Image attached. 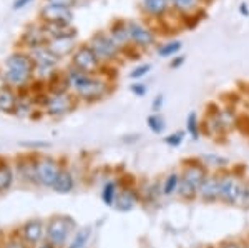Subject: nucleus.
<instances>
[{
    "label": "nucleus",
    "mask_w": 249,
    "mask_h": 248,
    "mask_svg": "<svg viewBox=\"0 0 249 248\" xmlns=\"http://www.w3.org/2000/svg\"><path fill=\"white\" fill-rule=\"evenodd\" d=\"M150 70H151V65H148V63H146V65H140V67H136V69H135L133 72H131L130 77H131V78H140V77H144V75H146Z\"/></svg>",
    "instance_id": "30"
},
{
    "label": "nucleus",
    "mask_w": 249,
    "mask_h": 248,
    "mask_svg": "<svg viewBox=\"0 0 249 248\" xmlns=\"http://www.w3.org/2000/svg\"><path fill=\"white\" fill-rule=\"evenodd\" d=\"M47 2H48V5H58V7H67V9H70L75 0H47Z\"/></svg>",
    "instance_id": "31"
},
{
    "label": "nucleus",
    "mask_w": 249,
    "mask_h": 248,
    "mask_svg": "<svg viewBox=\"0 0 249 248\" xmlns=\"http://www.w3.org/2000/svg\"><path fill=\"white\" fill-rule=\"evenodd\" d=\"M3 248H27V245L22 242V240L12 238V240H9V242L5 243V247H3Z\"/></svg>",
    "instance_id": "32"
},
{
    "label": "nucleus",
    "mask_w": 249,
    "mask_h": 248,
    "mask_svg": "<svg viewBox=\"0 0 249 248\" xmlns=\"http://www.w3.org/2000/svg\"><path fill=\"white\" fill-rule=\"evenodd\" d=\"M90 47L95 50V54L98 55V58H111L116 55V43L110 35L105 34H96L91 38Z\"/></svg>",
    "instance_id": "9"
},
{
    "label": "nucleus",
    "mask_w": 249,
    "mask_h": 248,
    "mask_svg": "<svg viewBox=\"0 0 249 248\" xmlns=\"http://www.w3.org/2000/svg\"><path fill=\"white\" fill-rule=\"evenodd\" d=\"M131 90H133V94H136V95H144V94H146V87H144V85H133V87H131Z\"/></svg>",
    "instance_id": "34"
},
{
    "label": "nucleus",
    "mask_w": 249,
    "mask_h": 248,
    "mask_svg": "<svg viewBox=\"0 0 249 248\" xmlns=\"http://www.w3.org/2000/svg\"><path fill=\"white\" fill-rule=\"evenodd\" d=\"M30 57H32V60H34L35 67L40 69V70L53 69V67L58 63V60H60L58 55H55L53 52H52L45 45L34 47V49H32V55H30Z\"/></svg>",
    "instance_id": "8"
},
{
    "label": "nucleus",
    "mask_w": 249,
    "mask_h": 248,
    "mask_svg": "<svg viewBox=\"0 0 249 248\" xmlns=\"http://www.w3.org/2000/svg\"><path fill=\"white\" fill-rule=\"evenodd\" d=\"M15 109H17V98L12 94V90L5 87L0 90V110L5 114H14Z\"/></svg>",
    "instance_id": "17"
},
{
    "label": "nucleus",
    "mask_w": 249,
    "mask_h": 248,
    "mask_svg": "<svg viewBox=\"0 0 249 248\" xmlns=\"http://www.w3.org/2000/svg\"><path fill=\"white\" fill-rule=\"evenodd\" d=\"M161 105H163V95H158V97H156V100H155V103H153V109L158 110Z\"/></svg>",
    "instance_id": "36"
},
{
    "label": "nucleus",
    "mask_w": 249,
    "mask_h": 248,
    "mask_svg": "<svg viewBox=\"0 0 249 248\" xmlns=\"http://www.w3.org/2000/svg\"><path fill=\"white\" fill-rule=\"evenodd\" d=\"M243 197V187L236 178L226 177L221 180V198L228 203H236Z\"/></svg>",
    "instance_id": "10"
},
{
    "label": "nucleus",
    "mask_w": 249,
    "mask_h": 248,
    "mask_svg": "<svg viewBox=\"0 0 249 248\" xmlns=\"http://www.w3.org/2000/svg\"><path fill=\"white\" fill-rule=\"evenodd\" d=\"M171 2L179 9H190L191 5H195L196 0H171Z\"/></svg>",
    "instance_id": "33"
},
{
    "label": "nucleus",
    "mask_w": 249,
    "mask_h": 248,
    "mask_svg": "<svg viewBox=\"0 0 249 248\" xmlns=\"http://www.w3.org/2000/svg\"><path fill=\"white\" fill-rule=\"evenodd\" d=\"M118 193H116V183L115 182H108L105 187H103V191H102V198L107 205H113Z\"/></svg>",
    "instance_id": "24"
},
{
    "label": "nucleus",
    "mask_w": 249,
    "mask_h": 248,
    "mask_svg": "<svg viewBox=\"0 0 249 248\" xmlns=\"http://www.w3.org/2000/svg\"><path fill=\"white\" fill-rule=\"evenodd\" d=\"M48 43V49L53 52L55 55L58 57H63V55L70 54L73 50V45H75V37H58V38H52Z\"/></svg>",
    "instance_id": "14"
},
{
    "label": "nucleus",
    "mask_w": 249,
    "mask_h": 248,
    "mask_svg": "<svg viewBox=\"0 0 249 248\" xmlns=\"http://www.w3.org/2000/svg\"><path fill=\"white\" fill-rule=\"evenodd\" d=\"M29 2H32V0H15V2H14V9H15V10L22 9V7H25Z\"/></svg>",
    "instance_id": "35"
},
{
    "label": "nucleus",
    "mask_w": 249,
    "mask_h": 248,
    "mask_svg": "<svg viewBox=\"0 0 249 248\" xmlns=\"http://www.w3.org/2000/svg\"><path fill=\"white\" fill-rule=\"evenodd\" d=\"M143 5L150 14L158 15V14H163V12L168 9V0H144Z\"/></svg>",
    "instance_id": "23"
},
{
    "label": "nucleus",
    "mask_w": 249,
    "mask_h": 248,
    "mask_svg": "<svg viewBox=\"0 0 249 248\" xmlns=\"http://www.w3.org/2000/svg\"><path fill=\"white\" fill-rule=\"evenodd\" d=\"M14 182V173L12 169L9 167V163L2 162L0 163V191H7L12 187Z\"/></svg>",
    "instance_id": "20"
},
{
    "label": "nucleus",
    "mask_w": 249,
    "mask_h": 248,
    "mask_svg": "<svg viewBox=\"0 0 249 248\" xmlns=\"http://www.w3.org/2000/svg\"><path fill=\"white\" fill-rule=\"evenodd\" d=\"M67 82L77 89L80 97H83L87 100L98 98L100 95L103 94V90H105V85H103L100 80L91 78L88 74H85V72H82L78 69H71L68 72Z\"/></svg>",
    "instance_id": "2"
},
{
    "label": "nucleus",
    "mask_w": 249,
    "mask_h": 248,
    "mask_svg": "<svg viewBox=\"0 0 249 248\" xmlns=\"http://www.w3.org/2000/svg\"><path fill=\"white\" fill-rule=\"evenodd\" d=\"M71 109V100L67 94L60 92V94L53 95L47 102V112L50 115H63Z\"/></svg>",
    "instance_id": "11"
},
{
    "label": "nucleus",
    "mask_w": 249,
    "mask_h": 248,
    "mask_svg": "<svg viewBox=\"0 0 249 248\" xmlns=\"http://www.w3.org/2000/svg\"><path fill=\"white\" fill-rule=\"evenodd\" d=\"M148 127L153 132H156V134H161L164 129L163 117H160V115H150V117H148Z\"/></svg>",
    "instance_id": "25"
},
{
    "label": "nucleus",
    "mask_w": 249,
    "mask_h": 248,
    "mask_svg": "<svg viewBox=\"0 0 249 248\" xmlns=\"http://www.w3.org/2000/svg\"><path fill=\"white\" fill-rule=\"evenodd\" d=\"M73 229V222L65 217H53L47 225V238L50 245L62 247Z\"/></svg>",
    "instance_id": "3"
},
{
    "label": "nucleus",
    "mask_w": 249,
    "mask_h": 248,
    "mask_svg": "<svg viewBox=\"0 0 249 248\" xmlns=\"http://www.w3.org/2000/svg\"><path fill=\"white\" fill-rule=\"evenodd\" d=\"M128 32H130V38L135 40L138 45H150L153 42V34L136 22L128 23Z\"/></svg>",
    "instance_id": "13"
},
{
    "label": "nucleus",
    "mask_w": 249,
    "mask_h": 248,
    "mask_svg": "<svg viewBox=\"0 0 249 248\" xmlns=\"http://www.w3.org/2000/svg\"><path fill=\"white\" fill-rule=\"evenodd\" d=\"M183 138H184V132H179L178 130V132H175V134L168 135L164 142H166L168 145H171V147H178V145H181Z\"/></svg>",
    "instance_id": "28"
},
{
    "label": "nucleus",
    "mask_w": 249,
    "mask_h": 248,
    "mask_svg": "<svg viewBox=\"0 0 249 248\" xmlns=\"http://www.w3.org/2000/svg\"><path fill=\"white\" fill-rule=\"evenodd\" d=\"M22 237L30 245L38 243L43 237V223L40 220H30V222H27L22 229Z\"/></svg>",
    "instance_id": "12"
},
{
    "label": "nucleus",
    "mask_w": 249,
    "mask_h": 248,
    "mask_svg": "<svg viewBox=\"0 0 249 248\" xmlns=\"http://www.w3.org/2000/svg\"><path fill=\"white\" fill-rule=\"evenodd\" d=\"M90 233H91L90 227H85V229L78 230L68 248H85V245L88 243V238H90Z\"/></svg>",
    "instance_id": "22"
},
{
    "label": "nucleus",
    "mask_w": 249,
    "mask_h": 248,
    "mask_svg": "<svg viewBox=\"0 0 249 248\" xmlns=\"http://www.w3.org/2000/svg\"><path fill=\"white\" fill-rule=\"evenodd\" d=\"M206 173L201 167H190V169L184 170L183 178L179 182V191L184 197H191L196 190H199V187L203 185Z\"/></svg>",
    "instance_id": "4"
},
{
    "label": "nucleus",
    "mask_w": 249,
    "mask_h": 248,
    "mask_svg": "<svg viewBox=\"0 0 249 248\" xmlns=\"http://www.w3.org/2000/svg\"><path fill=\"white\" fill-rule=\"evenodd\" d=\"M111 38H113V42L116 45H120V43H124L128 38H130V32H128V25H124V23H116L115 27H111Z\"/></svg>",
    "instance_id": "21"
},
{
    "label": "nucleus",
    "mask_w": 249,
    "mask_h": 248,
    "mask_svg": "<svg viewBox=\"0 0 249 248\" xmlns=\"http://www.w3.org/2000/svg\"><path fill=\"white\" fill-rule=\"evenodd\" d=\"M179 187V182H178V175L171 173L170 177L166 178V182H164V195H171L173 191H175L176 189Z\"/></svg>",
    "instance_id": "27"
},
{
    "label": "nucleus",
    "mask_w": 249,
    "mask_h": 248,
    "mask_svg": "<svg viewBox=\"0 0 249 248\" xmlns=\"http://www.w3.org/2000/svg\"><path fill=\"white\" fill-rule=\"evenodd\" d=\"M199 193L204 200H216L221 197V180L210 177L204 178L203 185L199 187Z\"/></svg>",
    "instance_id": "15"
},
{
    "label": "nucleus",
    "mask_w": 249,
    "mask_h": 248,
    "mask_svg": "<svg viewBox=\"0 0 249 248\" xmlns=\"http://www.w3.org/2000/svg\"><path fill=\"white\" fill-rule=\"evenodd\" d=\"M183 60H184L183 57H181V58H176L175 62L171 63V67H178V65H181V63H183Z\"/></svg>",
    "instance_id": "37"
},
{
    "label": "nucleus",
    "mask_w": 249,
    "mask_h": 248,
    "mask_svg": "<svg viewBox=\"0 0 249 248\" xmlns=\"http://www.w3.org/2000/svg\"><path fill=\"white\" fill-rule=\"evenodd\" d=\"M188 132L193 138H198V123H196V114H190L188 117Z\"/></svg>",
    "instance_id": "29"
},
{
    "label": "nucleus",
    "mask_w": 249,
    "mask_h": 248,
    "mask_svg": "<svg viewBox=\"0 0 249 248\" xmlns=\"http://www.w3.org/2000/svg\"><path fill=\"white\" fill-rule=\"evenodd\" d=\"M34 69H35V63L30 55L15 52V54H12L7 58V72L3 77L12 85H23L30 78Z\"/></svg>",
    "instance_id": "1"
},
{
    "label": "nucleus",
    "mask_w": 249,
    "mask_h": 248,
    "mask_svg": "<svg viewBox=\"0 0 249 248\" xmlns=\"http://www.w3.org/2000/svg\"><path fill=\"white\" fill-rule=\"evenodd\" d=\"M60 172L62 170H60L58 163L52 158H40L37 162V178L45 187H53Z\"/></svg>",
    "instance_id": "5"
},
{
    "label": "nucleus",
    "mask_w": 249,
    "mask_h": 248,
    "mask_svg": "<svg viewBox=\"0 0 249 248\" xmlns=\"http://www.w3.org/2000/svg\"><path fill=\"white\" fill-rule=\"evenodd\" d=\"M73 65L75 69L85 72H93L98 67V55L95 54V50L91 47H80L73 55Z\"/></svg>",
    "instance_id": "7"
},
{
    "label": "nucleus",
    "mask_w": 249,
    "mask_h": 248,
    "mask_svg": "<svg viewBox=\"0 0 249 248\" xmlns=\"http://www.w3.org/2000/svg\"><path fill=\"white\" fill-rule=\"evenodd\" d=\"M179 49H181V42L175 40V42H170V43H166V45H163L161 49L158 50V54L163 55V57H168V55H171V54H176Z\"/></svg>",
    "instance_id": "26"
},
{
    "label": "nucleus",
    "mask_w": 249,
    "mask_h": 248,
    "mask_svg": "<svg viewBox=\"0 0 249 248\" xmlns=\"http://www.w3.org/2000/svg\"><path fill=\"white\" fill-rule=\"evenodd\" d=\"M224 248H241V247L239 245H232V243H231V245H226Z\"/></svg>",
    "instance_id": "38"
},
{
    "label": "nucleus",
    "mask_w": 249,
    "mask_h": 248,
    "mask_svg": "<svg viewBox=\"0 0 249 248\" xmlns=\"http://www.w3.org/2000/svg\"><path fill=\"white\" fill-rule=\"evenodd\" d=\"M42 19L50 25H70V22L73 20V14L67 7L47 5L42 10Z\"/></svg>",
    "instance_id": "6"
},
{
    "label": "nucleus",
    "mask_w": 249,
    "mask_h": 248,
    "mask_svg": "<svg viewBox=\"0 0 249 248\" xmlns=\"http://www.w3.org/2000/svg\"><path fill=\"white\" fill-rule=\"evenodd\" d=\"M52 189L57 191V193H68V191L73 190V177L67 170H62Z\"/></svg>",
    "instance_id": "16"
},
{
    "label": "nucleus",
    "mask_w": 249,
    "mask_h": 248,
    "mask_svg": "<svg viewBox=\"0 0 249 248\" xmlns=\"http://www.w3.org/2000/svg\"><path fill=\"white\" fill-rule=\"evenodd\" d=\"M135 202H136V198H135V195H133V191H130V190H124L123 193H120L118 197H116L115 200V207L118 210H131L135 207Z\"/></svg>",
    "instance_id": "19"
},
{
    "label": "nucleus",
    "mask_w": 249,
    "mask_h": 248,
    "mask_svg": "<svg viewBox=\"0 0 249 248\" xmlns=\"http://www.w3.org/2000/svg\"><path fill=\"white\" fill-rule=\"evenodd\" d=\"M52 247H53V245H50V243H45V245H42L40 248H52Z\"/></svg>",
    "instance_id": "39"
},
{
    "label": "nucleus",
    "mask_w": 249,
    "mask_h": 248,
    "mask_svg": "<svg viewBox=\"0 0 249 248\" xmlns=\"http://www.w3.org/2000/svg\"><path fill=\"white\" fill-rule=\"evenodd\" d=\"M23 40L29 43L32 49H34V47H40V45H43V43L47 42V32L40 30V29H37V27H34V29L27 30L25 34H23Z\"/></svg>",
    "instance_id": "18"
}]
</instances>
